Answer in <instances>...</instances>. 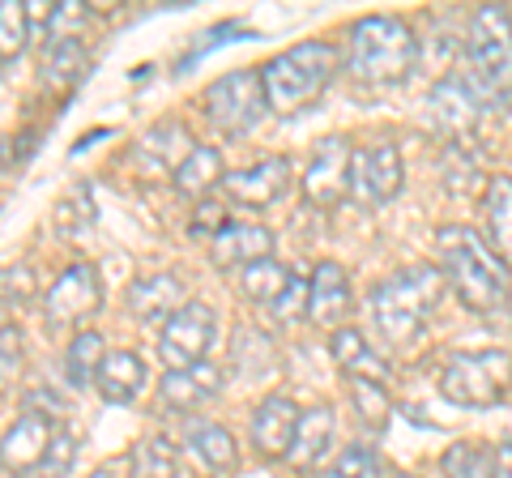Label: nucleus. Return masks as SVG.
I'll list each match as a JSON object with an SVG mask.
<instances>
[{
  "label": "nucleus",
  "mask_w": 512,
  "mask_h": 478,
  "mask_svg": "<svg viewBox=\"0 0 512 478\" xmlns=\"http://www.w3.org/2000/svg\"><path fill=\"white\" fill-rule=\"evenodd\" d=\"M436 248H440V261H444V278L453 282L457 299L478 316H491V312H504L508 308V295H512V269L504 257H495L487 248V239L478 235L474 227H448L436 231Z\"/></svg>",
  "instance_id": "f257e3e1"
},
{
  "label": "nucleus",
  "mask_w": 512,
  "mask_h": 478,
  "mask_svg": "<svg viewBox=\"0 0 512 478\" xmlns=\"http://www.w3.org/2000/svg\"><path fill=\"white\" fill-rule=\"evenodd\" d=\"M414 60H419V39H414L406 18L367 13L346 30V73L363 86L406 82Z\"/></svg>",
  "instance_id": "f03ea898"
},
{
  "label": "nucleus",
  "mask_w": 512,
  "mask_h": 478,
  "mask_svg": "<svg viewBox=\"0 0 512 478\" xmlns=\"http://www.w3.org/2000/svg\"><path fill=\"white\" fill-rule=\"evenodd\" d=\"M444 295V274L436 265H410L372 286V321L384 346H410L423 333L427 316Z\"/></svg>",
  "instance_id": "7ed1b4c3"
},
{
  "label": "nucleus",
  "mask_w": 512,
  "mask_h": 478,
  "mask_svg": "<svg viewBox=\"0 0 512 478\" xmlns=\"http://www.w3.org/2000/svg\"><path fill=\"white\" fill-rule=\"evenodd\" d=\"M333 73H338V47L329 39H303L286 52L269 56L261 65L269 111H278V116L303 111L312 99H320V90H329Z\"/></svg>",
  "instance_id": "20e7f679"
},
{
  "label": "nucleus",
  "mask_w": 512,
  "mask_h": 478,
  "mask_svg": "<svg viewBox=\"0 0 512 478\" xmlns=\"http://www.w3.org/2000/svg\"><path fill=\"white\" fill-rule=\"evenodd\" d=\"M461 77L478 99H504L512 90V13L504 5H478L470 13Z\"/></svg>",
  "instance_id": "39448f33"
},
{
  "label": "nucleus",
  "mask_w": 512,
  "mask_h": 478,
  "mask_svg": "<svg viewBox=\"0 0 512 478\" xmlns=\"http://www.w3.org/2000/svg\"><path fill=\"white\" fill-rule=\"evenodd\" d=\"M508 389H512V350H504V346L457 350L440 368V393L453 406L491 410L504 402Z\"/></svg>",
  "instance_id": "423d86ee"
},
{
  "label": "nucleus",
  "mask_w": 512,
  "mask_h": 478,
  "mask_svg": "<svg viewBox=\"0 0 512 478\" xmlns=\"http://www.w3.org/2000/svg\"><path fill=\"white\" fill-rule=\"evenodd\" d=\"M201 107L210 124L227 137H244L256 120L265 116V86H261V69H231L214 77L201 94Z\"/></svg>",
  "instance_id": "0eeeda50"
},
{
  "label": "nucleus",
  "mask_w": 512,
  "mask_h": 478,
  "mask_svg": "<svg viewBox=\"0 0 512 478\" xmlns=\"http://www.w3.org/2000/svg\"><path fill=\"white\" fill-rule=\"evenodd\" d=\"M214 338H218L214 308L201 304V299H188L171 321L158 325V359H163L167 372L197 368V363H205V355H210Z\"/></svg>",
  "instance_id": "6e6552de"
},
{
  "label": "nucleus",
  "mask_w": 512,
  "mask_h": 478,
  "mask_svg": "<svg viewBox=\"0 0 512 478\" xmlns=\"http://www.w3.org/2000/svg\"><path fill=\"white\" fill-rule=\"evenodd\" d=\"M99 308H103V278L94 261H73L43 299V316L52 329H86V321Z\"/></svg>",
  "instance_id": "1a4fd4ad"
},
{
  "label": "nucleus",
  "mask_w": 512,
  "mask_h": 478,
  "mask_svg": "<svg viewBox=\"0 0 512 478\" xmlns=\"http://www.w3.org/2000/svg\"><path fill=\"white\" fill-rule=\"evenodd\" d=\"M350 150L346 137H325L308 158V171H303V201L312 210H338L350 197Z\"/></svg>",
  "instance_id": "9d476101"
},
{
  "label": "nucleus",
  "mask_w": 512,
  "mask_h": 478,
  "mask_svg": "<svg viewBox=\"0 0 512 478\" xmlns=\"http://www.w3.org/2000/svg\"><path fill=\"white\" fill-rule=\"evenodd\" d=\"M406 163L393 141H376L372 150H355L350 158V197L363 205H384L402 193Z\"/></svg>",
  "instance_id": "9b49d317"
},
{
  "label": "nucleus",
  "mask_w": 512,
  "mask_h": 478,
  "mask_svg": "<svg viewBox=\"0 0 512 478\" xmlns=\"http://www.w3.org/2000/svg\"><path fill=\"white\" fill-rule=\"evenodd\" d=\"M286 188H291V163H286L282 154H269L261 163L231 171L227 180H222V193L235 205H248V210H265V205L282 201Z\"/></svg>",
  "instance_id": "f8f14e48"
},
{
  "label": "nucleus",
  "mask_w": 512,
  "mask_h": 478,
  "mask_svg": "<svg viewBox=\"0 0 512 478\" xmlns=\"http://www.w3.org/2000/svg\"><path fill=\"white\" fill-rule=\"evenodd\" d=\"M56 432H60L56 419H47V414H35V410H22L18 419H13L9 432L0 436V466H5L9 474H30V470H39V461H43L47 444H52Z\"/></svg>",
  "instance_id": "ddd939ff"
},
{
  "label": "nucleus",
  "mask_w": 512,
  "mask_h": 478,
  "mask_svg": "<svg viewBox=\"0 0 512 478\" xmlns=\"http://www.w3.org/2000/svg\"><path fill=\"white\" fill-rule=\"evenodd\" d=\"M427 107H431V120H436V129L448 133L453 141L470 137L474 124H478V94H474V86L466 82V77H461V69L440 77V82L431 86Z\"/></svg>",
  "instance_id": "4468645a"
},
{
  "label": "nucleus",
  "mask_w": 512,
  "mask_h": 478,
  "mask_svg": "<svg viewBox=\"0 0 512 478\" xmlns=\"http://www.w3.org/2000/svg\"><path fill=\"white\" fill-rule=\"evenodd\" d=\"M350 308H355V291H350L346 269L338 261H320L308 278V321L342 329L350 321Z\"/></svg>",
  "instance_id": "2eb2a0df"
},
{
  "label": "nucleus",
  "mask_w": 512,
  "mask_h": 478,
  "mask_svg": "<svg viewBox=\"0 0 512 478\" xmlns=\"http://www.w3.org/2000/svg\"><path fill=\"white\" fill-rule=\"evenodd\" d=\"M299 406L291 402V397H282V393H269L256 402L252 410V444H256V453L269 457V461H278L286 457V449H291V440H295V427H299Z\"/></svg>",
  "instance_id": "dca6fc26"
},
{
  "label": "nucleus",
  "mask_w": 512,
  "mask_h": 478,
  "mask_svg": "<svg viewBox=\"0 0 512 478\" xmlns=\"http://www.w3.org/2000/svg\"><path fill=\"white\" fill-rule=\"evenodd\" d=\"M269 257H274V231L256 227V222H227L210 239V261L218 269H248Z\"/></svg>",
  "instance_id": "f3484780"
},
{
  "label": "nucleus",
  "mask_w": 512,
  "mask_h": 478,
  "mask_svg": "<svg viewBox=\"0 0 512 478\" xmlns=\"http://www.w3.org/2000/svg\"><path fill=\"white\" fill-rule=\"evenodd\" d=\"M222 385H227V372H222L218 363H197V368L167 372L163 380H158V397H163V406L188 414V410H197L205 402H214V397L222 393Z\"/></svg>",
  "instance_id": "a211bd4d"
},
{
  "label": "nucleus",
  "mask_w": 512,
  "mask_h": 478,
  "mask_svg": "<svg viewBox=\"0 0 512 478\" xmlns=\"http://www.w3.org/2000/svg\"><path fill=\"white\" fill-rule=\"evenodd\" d=\"M329 355L333 363L346 372V380H376V385L389 389V380H393V368H389V359L380 355V350L363 338V333L355 325H342V329H333V338H329Z\"/></svg>",
  "instance_id": "6ab92c4d"
},
{
  "label": "nucleus",
  "mask_w": 512,
  "mask_h": 478,
  "mask_svg": "<svg viewBox=\"0 0 512 478\" xmlns=\"http://www.w3.org/2000/svg\"><path fill=\"white\" fill-rule=\"evenodd\" d=\"M184 304H188V291L175 274H141L133 286H128V312L146 325L171 321Z\"/></svg>",
  "instance_id": "aec40b11"
},
{
  "label": "nucleus",
  "mask_w": 512,
  "mask_h": 478,
  "mask_svg": "<svg viewBox=\"0 0 512 478\" xmlns=\"http://www.w3.org/2000/svg\"><path fill=\"white\" fill-rule=\"evenodd\" d=\"M94 389H99V397L107 406H128L141 389H146V363H141L137 350H107Z\"/></svg>",
  "instance_id": "412c9836"
},
{
  "label": "nucleus",
  "mask_w": 512,
  "mask_h": 478,
  "mask_svg": "<svg viewBox=\"0 0 512 478\" xmlns=\"http://www.w3.org/2000/svg\"><path fill=\"white\" fill-rule=\"evenodd\" d=\"M333 449V410L329 406H316V410H303L299 414V427H295V440L286 449L282 461H291L295 470H316L325 453Z\"/></svg>",
  "instance_id": "4be33fe9"
},
{
  "label": "nucleus",
  "mask_w": 512,
  "mask_h": 478,
  "mask_svg": "<svg viewBox=\"0 0 512 478\" xmlns=\"http://www.w3.org/2000/svg\"><path fill=\"white\" fill-rule=\"evenodd\" d=\"M184 436H188V449L201 457V466L218 474V478H231L239 470V444L235 436L227 432L222 423H205V419H192L184 427Z\"/></svg>",
  "instance_id": "5701e85b"
},
{
  "label": "nucleus",
  "mask_w": 512,
  "mask_h": 478,
  "mask_svg": "<svg viewBox=\"0 0 512 478\" xmlns=\"http://www.w3.org/2000/svg\"><path fill=\"white\" fill-rule=\"evenodd\" d=\"M188 154H192V137L180 120L154 124V129L137 141V158L146 171H171L175 175V167H180Z\"/></svg>",
  "instance_id": "b1692460"
},
{
  "label": "nucleus",
  "mask_w": 512,
  "mask_h": 478,
  "mask_svg": "<svg viewBox=\"0 0 512 478\" xmlns=\"http://www.w3.org/2000/svg\"><path fill=\"white\" fill-rule=\"evenodd\" d=\"M175 193L192 197V201H205L214 188L227 180V167H222V150L218 146H192V154L175 167Z\"/></svg>",
  "instance_id": "393cba45"
},
{
  "label": "nucleus",
  "mask_w": 512,
  "mask_h": 478,
  "mask_svg": "<svg viewBox=\"0 0 512 478\" xmlns=\"http://www.w3.org/2000/svg\"><path fill=\"white\" fill-rule=\"evenodd\" d=\"M483 222H487V248L495 257L512 261V180L491 175L483 188Z\"/></svg>",
  "instance_id": "a878e982"
},
{
  "label": "nucleus",
  "mask_w": 512,
  "mask_h": 478,
  "mask_svg": "<svg viewBox=\"0 0 512 478\" xmlns=\"http://www.w3.org/2000/svg\"><path fill=\"white\" fill-rule=\"evenodd\" d=\"M103 359H107V342H103V333H94V329H77L73 338H69V346H64V376H69V385L90 389L94 380H99Z\"/></svg>",
  "instance_id": "bb28decb"
},
{
  "label": "nucleus",
  "mask_w": 512,
  "mask_h": 478,
  "mask_svg": "<svg viewBox=\"0 0 512 478\" xmlns=\"http://www.w3.org/2000/svg\"><path fill=\"white\" fill-rule=\"evenodd\" d=\"M43 82H56V86H73L86 77V47L82 39H47L43 43Z\"/></svg>",
  "instance_id": "cd10ccee"
},
{
  "label": "nucleus",
  "mask_w": 512,
  "mask_h": 478,
  "mask_svg": "<svg viewBox=\"0 0 512 478\" xmlns=\"http://www.w3.org/2000/svg\"><path fill=\"white\" fill-rule=\"evenodd\" d=\"M346 393H350V406H355L359 423H363L372 436H380L384 427H389V414H393L389 389L376 385V380H346Z\"/></svg>",
  "instance_id": "c85d7f7f"
},
{
  "label": "nucleus",
  "mask_w": 512,
  "mask_h": 478,
  "mask_svg": "<svg viewBox=\"0 0 512 478\" xmlns=\"http://www.w3.org/2000/svg\"><path fill=\"white\" fill-rule=\"evenodd\" d=\"M286 282H291V269L278 265L274 257H269V261H256V265H248V269H239V291H244L248 304H274Z\"/></svg>",
  "instance_id": "c756f323"
},
{
  "label": "nucleus",
  "mask_w": 512,
  "mask_h": 478,
  "mask_svg": "<svg viewBox=\"0 0 512 478\" xmlns=\"http://www.w3.org/2000/svg\"><path fill=\"white\" fill-rule=\"evenodd\" d=\"M440 470H444V478H495V457L487 444L461 440L453 449H444Z\"/></svg>",
  "instance_id": "7c9ffc66"
},
{
  "label": "nucleus",
  "mask_w": 512,
  "mask_h": 478,
  "mask_svg": "<svg viewBox=\"0 0 512 478\" xmlns=\"http://www.w3.org/2000/svg\"><path fill=\"white\" fill-rule=\"evenodd\" d=\"M128 466H133V478H180V457H175V449L163 436L141 440L128 453Z\"/></svg>",
  "instance_id": "2f4dec72"
},
{
  "label": "nucleus",
  "mask_w": 512,
  "mask_h": 478,
  "mask_svg": "<svg viewBox=\"0 0 512 478\" xmlns=\"http://www.w3.org/2000/svg\"><path fill=\"white\" fill-rule=\"evenodd\" d=\"M30 43V22H26V5L18 0H0V65L18 60Z\"/></svg>",
  "instance_id": "473e14b6"
},
{
  "label": "nucleus",
  "mask_w": 512,
  "mask_h": 478,
  "mask_svg": "<svg viewBox=\"0 0 512 478\" xmlns=\"http://www.w3.org/2000/svg\"><path fill=\"white\" fill-rule=\"evenodd\" d=\"M325 478H380V457L367 449V444H346V449L333 457Z\"/></svg>",
  "instance_id": "72a5a7b5"
},
{
  "label": "nucleus",
  "mask_w": 512,
  "mask_h": 478,
  "mask_svg": "<svg viewBox=\"0 0 512 478\" xmlns=\"http://www.w3.org/2000/svg\"><path fill=\"white\" fill-rule=\"evenodd\" d=\"M90 222H94L90 188H73V193L56 205V227H60L64 235H77V231H86Z\"/></svg>",
  "instance_id": "f704fd0d"
},
{
  "label": "nucleus",
  "mask_w": 512,
  "mask_h": 478,
  "mask_svg": "<svg viewBox=\"0 0 512 478\" xmlns=\"http://www.w3.org/2000/svg\"><path fill=\"white\" fill-rule=\"evenodd\" d=\"M73 461H77V436L73 432H56L52 444H47L43 461H39V474L43 478H64L73 470Z\"/></svg>",
  "instance_id": "c9c22d12"
},
{
  "label": "nucleus",
  "mask_w": 512,
  "mask_h": 478,
  "mask_svg": "<svg viewBox=\"0 0 512 478\" xmlns=\"http://www.w3.org/2000/svg\"><path fill=\"white\" fill-rule=\"evenodd\" d=\"M86 22H90V9L82 0H60L52 13V26H47V39H82Z\"/></svg>",
  "instance_id": "e433bc0d"
},
{
  "label": "nucleus",
  "mask_w": 512,
  "mask_h": 478,
  "mask_svg": "<svg viewBox=\"0 0 512 478\" xmlns=\"http://www.w3.org/2000/svg\"><path fill=\"white\" fill-rule=\"evenodd\" d=\"M269 312L278 316V321H303V316H308V282H303L299 274H291V282L282 286V295L274 299V304H269Z\"/></svg>",
  "instance_id": "4c0bfd02"
},
{
  "label": "nucleus",
  "mask_w": 512,
  "mask_h": 478,
  "mask_svg": "<svg viewBox=\"0 0 512 478\" xmlns=\"http://www.w3.org/2000/svg\"><path fill=\"white\" fill-rule=\"evenodd\" d=\"M227 214H222V205H214L210 197H205L197 210H192V222H188V235H197V239H214L222 227H227Z\"/></svg>",
  "instance_id": "58836bf2"
},
{
  "label": "nucleus",
  "mask_w": 512,
  "mask_h": 478,
  "mask_svg": "<svg viewBox=\"0 0 512 478\" xmlns=\"http://www.w3.org/2000/svg\"><path fill=\"white\" fill-rule=\"evenodd\" d=\"M18 372H22V329L9 325L5 333H0V385L13 380Z\"/></svg>",
  "instance_id": "ea45409f"
},
{
  "label": "nucleus",
  "mask_w": 512,
  "mask_h": 478,
  "mask_svg": "<svg viewBox=\"0 0 512 478\" xmlns=\"http://www.w3.org/2000/svg\"><path fill=\"white\" fill-rule=\"evenodd\" d=\"M0 291H5V304L13 308L18 299H26L30 291H35V278H30V269H26V265L5 269V274H0Z\"/></svg>",
  "instance_id": "a19ab883"
},
{
  "label": "nucleus",
  "mask_w": 512,
  "mask_h": 478,
  "mask_svg": "<svg viewBox=\"0 0 512 478\" xmlns=\"http://www.w3.org/2000/svg\"><path fill=\"white\" fill-rule=\"evenodd\" d=\"M26 410L47 414V419H60V414H64V397L52 393V389H30L26 393Z\"/></svg>",
  "instance_id": "79ce46f5"
},
{
  "label": "nucleus",
  "mask_w": 512,
  "mask_h": 478,
  "mask_svg": "<svg viewBox=\"0 0 512 478\" xmlns=\"http://www.w3.org/2000/svg\"><path fill=\"white\" fill-rule=\"evenodd\" d=\"M90 478H133V466H128V457H107L90 470Z\"/></svg>",
  "instance_id": "37998d69"
},
{
  "label": "nucleus",
  "mask_w": 512,
  "mask_h": 478,
  "mask_svg": "<svg viewBox=\"0 0 512 478\" xmlns=\"http://www.w3.org/2000/svg\"><path fill=\"white\" fill-rule=\"evenodd\" d=\"M491 457H495V478H512V440L495 444Z\"/></svg>",
  "instance_id": "c03bdc74"
},
{
  "label": "nucleus",
  "mask_w": 512,
  "mask_h": 478,
  "mask_svg": "<svg viewBox=\"0 0 512 478\" xmlns=\"http://www.w3.org/2000/svg\"><path fill=\"white\" fill-rule=\"evenodd\" d=\"M13 158H18V146H13V137H0V175L13 167Z\"/></svg>",
  "instance_id": "a18cd8bd"
},
{
  "label": "nucleus",
  "mask_w": 512,
  "mask_h": 478,
  "mask_svg": "<svg viewBox=\"0 0 512 478\" xmlns=\"http://www.w3.org/2000/svg\"><path fill=\"white\" fill-rule=\"evenodd\" d=\"M13 321H9V304H5V299H0V333H5Z\"/></svg>",
  "instance_id": "49530a36"
},
{
  "label": "nucleus",
  "mask_w": 512,
  "mask_h": 478,
  "mask_svg": "<svg viewBox=\"0 0 512 478\" xmlns=\"http://www.w3.org/2000/svg\"><path fill=\"white\" fill-rule=\"evenodd\" d=\"M393 478H414V474H393Z\"/></svg>",
  "instance_id": "de8ad7c7"
},
{
  "label": "nucleus",
  "mask_w": 512,
  "mask_h": 478,
  "mask_svg": "<svg viewBox=\"0 0 512 478\" xmlns=\"http://www.w3.org/2000/svg\"><path fill=\"white\" fill-rule=\"evenodd\" d=\"M508 180H512V167H508Z\"/></svg>",
  "instance_id": "09e8293b"
},
{
  "label": "nucleus",
  "mask_w": 512,
  "mask_h": 478,
  "mask_svg": "<svg viewBox=\"0 0 512 478\" xmlns=\"http://www.w3.org/2000/svg\"><path fill=\"white\" fill-rule=\"evenodd\" d=\"M0 69H5V65H0Z\"/></svg>",
  "instance_id": "8fccbe9b"
}]
</instances>
